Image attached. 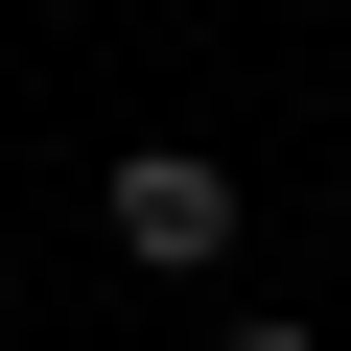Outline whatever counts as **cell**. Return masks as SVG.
I'll use <instances>...</instances> for the list:
<instances>
[{
	"mask_svg": "<svg viewBox=\"0 0 351 351\" xmlns=\"http://www.w3.org/2000/svg\"><path fill=\"white\" fill-rule=\"evenodd\" d=\"M117 258H141V281H211V258H234V164H211V141H117Z\"/></svg>",
	"mask_w": 351,
	"mask_h": 351,
	"instance_id": "cell-1",
	"label": "cell"
},
{
	"mask_svg": "<svg viewBox=\"0 0 351 351\" xmlns=\"http://www.w3.org/2000/svg\"><path fill=\"white\" fill-rule=\"evenodd\" d=\"M188 351H328V328H304V304H234V328H188Z\"/></svg>",
	"mask_w": 351,
	"mask_h": 351,
	"instance_id": "cell-2",
	"label": "cell"
}]
</instances>
